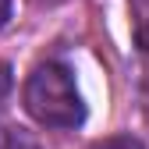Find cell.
Returning <instances> with one entry per match:
<instances>
[{
    "label": "cell",
    "instance_id": "cell-7",
    "mask_svg": "<svg viewBox=\"0 0 149 149\" xmlns=\"http://www.w3.org/2000/svg\"><path fill=\"white\" fill-rule=\"evenodd\" d=\"M36 4H61V0H36Z\"/></svg>",
    "mask_w": 149,
    "mask_h": 149
},
{
    "label": "cell",
    "instance_id": "cell-1",
    "mask_svg": "<svg viewBox=\"0 0 149 149\" xmlns=\"http://www.w3.org/2000/svg\"><path fill=\"white\" fill-rule=\"evenodd\" d=\"M22 103L29 110V117L39 121L43 128L71 132V128L85 124V100L78 92L74 71L61 61H43L32 68L22 89Z\"/></svg>",
    "mask_w": 149,
    "mask_h": 149
},
{
    "label": "cell",
    "instance_id": "cell-2",
    "mask_svg": "<svg viewBox=\"0 0 149 149\" xmlns=\"http://www.w3.org/2000/svg\"><path fill=\"white\" fill-rule=\"evenodd\" d=\"M132 43L139 57V92H142V103L149 107V0L132 4Z\"/></svg>",
    "mask_w": 149,
    "mask_h": 149
},
{
    "label": "cell",
    "instance_id": "cell-6",
    "mask_svg": "<svg viewBox=\"0 0 149 149\" xmlns=\"http://www.w3.org/2000/svg\"><path fill=\"white\" fill-rule=\"evenodd\" d=\"M11 22V0H0V29Z\"/></svg>",
    "mask_w": 149,
    "mask_h": 149
},
{
    "label": "cell",
    "instance_id": "cell-3",
    "mask_svg": "<svg viewBox=\"0 0 149 149\" xmlns=\"http://www.w3.org/2000/svg\"><path fill=\"white\" fill-rule=\"evenodd\" d=\"M0 149H43V142L36 139L29 128L7 124V128H0Z\"/></svg>",
    "mask_w": 149,
    "mask_h": 149
},
{
    "label": "cell",
    "instance_id": "cell-4",
    "mask_svg": "<svg viewBox=\"0 0 149 149\" xmlns=\"http://www.w3.org/2000/svg\"><path fill=\"white\" fill-rule=\"evenodd\" d=\"M89 149H146V146L135 135H107V139H96Z\"/></svg>",
    "mask_w": 149,
    "mask_h": 149
},
{
    "label": "cell",
    "instance_id": "cell-5",
    "mask_svg": "<svg viewBox=\"0 0 149 149\" xmlns=\"http://www.w3.org/2000/svg\"><path fill=\"white\" fill-rule=\"evenodd\" d=\"M11 89H14V74H11V64H7V61H0V117H4V110H7Z\"/></svg>",
    "mask_w": 149,
    "mask_h": 149
}]
</instances>
